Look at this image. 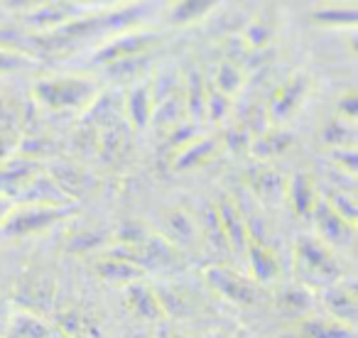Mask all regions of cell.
Masks as SVG:
<instances>
[{
  "label": "cell",
  "instance_id": "29",
  "mask_svg": "<svg viewBox=\"0 0 358 338\" xmlns=\"http://www.w3.org/2000/svg\"><path fill=\"white\" fill-rule=\"evenodd\" d=\"M358 115V98L356 94H346L338 101V120H346V123H356Z\"/></svg>",
  "mask_w": 358,
  "mask_h": 338
},
{
  "label": "cell",
  "instance_id": "25",
  "mask_svg": "<svg viewBox=\"0 0 358 338\" xmlns=\"http://www.w3.org/2000/svg\"><path fill=\"white\" fill-rule=\"evenodd\" d=\"M324 142L331 147H353L356 142V128L346 120H331L324 130Z\"/></svg>",
  "mask_w": 358,
  "mask_h": 338
},
{
  "label": "cell",
  "instance_id": "15",
  "mask_svg": "<svg viewBox=\"0 0 358 338\" xmlns=\"http://www.w3.org/2000/svg\"><path fill=\"white\" fill-rule=\"evenodd\" d=\"M94 270L99 272L101 279L113 282V284H123V287L130 282L143 279V274H145L138 265H133L130 260L120 258V255L110 253V250H103V253H101V258L94 263Z\"/></svg>",
  "mask_w": 358,
  "mask_h": 338
},
{
  "label": "cell",
  "instance_id": "6",
  "mask_svg": "<svg viewBox=\"0 0 358 338\" xmlns=\"http://www.w3.org/2000/svg\"><path fill=\"white\" fill-rule=\"evenodd\" d=\"M159 238L167 240L179 253H194V250L201 248L199 223H196V219H192V216L182 209H172L164 214Z\"/></svg>",
  "mask_w": 358,
  "mask_h": 338
},
{
  "label": "cell",
  "instance_id": "19",
  "mask_svg": "<svg viewBox=\"0 0 358 338\" xmlns=\"http://www.w3.org/2000/svg\"><path fill=\"white\" fill-rule=\"evenodd\" d=\"M219 149V140L216 138H194L187 145L177 149V157H174V167L177 169H192L199 167V164L209 162L211 157Z\"/></svg>",
  "mask_w": 358,
  "mask_h": 338
},
{
  "label": "cell",
  "instance_id": "14",
  "mask_svg": "<svg viewBox=\"0 0 358 338\" xmlns=\"http://www.w3.org/2000/svg\"><path fill=\"white\" fill-rule=\"evenodd\" d=\"M245 263H248L250 277L258 284H270L280 277V263L275 253L263 243V240L250 238L248 248H245Z\"/></svg>",
  "mask_w": 358,
  "mask_h": 338
},
{
  "label": "cell",
  "instance_id": "16",
  "mask_svg": "<svg viewBox=\"0 0 358 338\" xmlns=\"http://www.w3.org/2000/svg\"><path fill=\"white\" fill-rule=\"evenodd\" d=\"M285 201H289V206H292L297 216H312L314 206H317V201H319V189L312 177L299 172L292 179H287Z\"/></svg>",
  "mask_w": 358,
  "mask_h": 338
},
{
  "label": "cell",
  "instance_id": "23",
  "mask_svg": "<svg viewBox=\"0 0 358 338\" xmlns=\"http://www.w3.org/2000/svg\"><path fill=\"white\" fill-rule=\"evenodd\" d=\"M289 145H292V135L287 130H268V133H260L258 138L250 142V152L260 159L278 157V154L287 152Z\"/></svg>",
  "mask_w": 358,
  "mask_h": 338
},
{
  "label": "cell",
  "instance_id": "20",
  "mask_svg": "<svg viewBox=\"0 0 358 338\" xmlns=\"http://www.w3.org/2000/svg\"><path fill=\"white\" fill-rule=\"evenodd\" d=\"M17 297L25 304V311L40 314L45 309L52 307V299H55V284L47 277H35L27 279L22 287H17Z\"/></svg>",
  "mask_w": 358,
  "mask_h": 338
},
{
  "label": "cell",
  "instance_id": "17",
  "mask_svg": "<svg viewBox=\"0 0 358 338\" xmlns=\"http://www.w3.org/2000/svg\"><path fill=\"white\" fill-rule=\"evenodd\" d=\"M250 186H253V194L258 196L263 204L278 206L285 201V186H287V179L280 175L278 169L258 167L255 169L253 179H250Z\"/></svg>",
  "mask_w": 358,
  "mask_h": 338
},
{
  "label": "cell",
  "instance_id": "11",
  "mask_svg": "<svg viewBox=\"0 0 358 338\" xmlns=\"http://www.w3.org/2000/svg\"><path fill=\"white\" fill-rule=\"evenodd\" d=\"M307 79L304 76H294V79H289L285 86H280L278 94H275V98L270 101L268 105V115L273 123H282V120H287L289 115L294 113V110L302 105L304 96H307Z\"/></svg>",
  "mask_w": 358,
  "mask_h": 338
},
{
  "label": "cell",
  "instance_id": "13",
  "mask_svg": "<svg viewBox=\"0 0 358 338\" xmlns=\"http://www.w3.org/2000/svg\"><path fill=\"white\" fill-rule=\"evenodd\" d=\"M123 115L128 120V125L133 130H143L150 125L152 120V110H155V96H152V89L150 86H133V89L125 94V101H123Z\"/></svg>",
  "mask_w": 358,
  "mask_h": 338
},
{
  "label": "cell",
  "instance_id": "12",
  "mask_svg": "<svg viewBox=\"0 0 358 338\" xmlns=\"http://www.w3.org/2000/svg\"><path fill=\"white\" fill-rule=\"evenodd\" d=\"M125 304L130 307V311H135V316L145 318V321H159V318H164V309L157 297V289L143 284V279L125 284Z\"/></svg>",
  "mask_w": 358,
  "mask_h": 338
},
{
  "label": "cell",
  "instance_id": "24",
  "mask_svg": "<svg viewBox=\"0 0 358 338\" xmlns=\"http://www.w3.org/2000/svg\"><path fill=\"white\" fill-rule=\"evenodd\" d=\"M185 108L194 120H199L206 115V89L201 86V79L196 74H192L189 81H187Z\"/></svg>",
  "mask_w": 358,
  "mask_h": 338
},
{
  "label": "cell",
  "instance_id": "5",
  "mask_svg": "<svg viewBox=\"0 0 358 338\" xmlns=\"http://www.w3.org/2000/svg\"><path fill=\"white\" fill-rule=\"evenodd\" d=\"M314 228H317V238L329 248H348L356 238V223L343 219L338 211H334L327 201L319 196L317 206L312 211Z\"/></svg>",
  "mask_w": 358,
  "mask_h": 338
},
{
  "label": "cell",
  "instance_id": "32",
  "mask_svg": "<svg viewBox=\"0 0 358 338\" xmlns=\"http://www.w3.org/2000/svg\"><path fill=\"white\" fill-rule=\"evenodd\" d=\"M8 3H10V8H20V10L32 13L35 8H40L42 3H47V0H8Z\"/></svg>",
  "mask_w": 358,
  "mask_h": 338
},
{
  "label": "cell",
  "instance_id": "2",
  "mask_svg": "<svg viewBox=\"0 0 358 338\" xmlns=\"http://www.w3.org/2000/svg\"><path fill=\"white\" fill-rule=\"evenodd\" d=\"M294 274L297 282L307 289H324L343 277L341 265L329 245L317 235H302L294 243Z\"/></svg>",
  "mask_w": 358,
  "mask_h": 338
},
{
  "label": "cell",
  "instance_id": "26",
  "mask_svg": "<svg viewBox=\"0 0 358 338\" xmlns=\"http://www.w3.org/2000/svg\"><path fill=\"white\" fill-rule=\"evenodd\" d=\"M30 66V57L25 52L15 50V47L0 45V76L17 74V71Z\"/></svg>",
  "mask_w": 358,
  "mask_h": 338
},
{
  "label": "cell",
  "instance_id": "27",
  "mask_svg": "<svg viewBox=\"0 0 358 338\" xmlns=\"http://www.w3.org/2000/svg\"><path fill=\"white\" fill-rule=\"evenodd\" d=\"M243 86V74L236 64H224L219 69V76H216V91H221L224 96H234L236 91Z\"/></svg>",
  "mask_w": 358,
  "mask_h": 338
},
{
  "label": "cell",
  "instance_id": "22",
  "mask_svg": "<svg viewBox=\"0 0 358 338\" xmlns=\"http://www.w3.org/2000/svg\"><path fill=\"white\" fill-rule=\"evenodd\" d=\"M221 0H177L169 10V22L172 25H194V22L204 20Z\"/></svg>",
  "mask_w": 358,
  "mask_h": 338
},
{
  "label": "cell",
  "instance_id": "3",
  "mask_svg": "<svg viewBox=\"0 0 358 338\" xmlns=\"http://www.w3.org/2000/svg\"><path fill=\"white\" fill-rule=\"evenodd\" d=\"M71 214V206H47V204H15L6 219L0 235L6 238H30L55 228L59 221Z\"/></svg>",
  "mask_w": 358,
  "mask_h": 338
},
{
  "label": "cell",
  "instance_id": "30",
  "mask_svg": "<svg viewBox=\"0 0 358 338\" xmlns=\"http://www.w3.org/2000/svg\"><path fill=\"white\" fill-rule=\"evenodd\" d=\"M17 149H20V140H17L15 135L0 133V164L6 162L8 157H13Z\"/></svg>",
  "mask_w": 358,
  "mask_h": 338
},
{
  "label": "cell",
  "instance_id": "34",
  "mask_svg": "<svg viewBox=\"0 0 358 338\" xmlns=\"http://www.w3.org/2000/svg\"><path fill=\"white\" fill-rule=\"evenodd\" d=\"M8 321H10V311H8V302L0 299V333L8 328Z\"/></svg>",
  "mask_w": 358,
  "mask_h": 338
},
{
  "label": "cell",
  "instance_id": "1",
  "mask_svg": "<svg viewBox=\"0 0 358 338\" xmlns=\"http://www.w3.org/2000/svg\"><path fill=\"white\" fill-rule=\"evenodd\" d=\"M101 96L99 81L79 74H55L37 79L32 98L52 113H86Z\"/></svg>",
  "mask_w": 358,
  "mask_h": 338
},
{
  "label": "cell",
  "instance_id": "9",
  "mask_svg": "<svg viewBox=\"0 0 358 338\" xmlns=\"http://www.w3.org/2000/svg\"><path fill=\"white\" fill-rule=\"evenodd\" d=\"M157 42V37L150 32H123L115 40H110L106 47H101L96 61H106V64H115V61L135 59V57L145 54L150 47Z\"/></svg>",
  "mask_w": 358,
  "mask_h": 338
},
{
  "label": "cell",
  "instance_id": "31",
  "mask_svg": "<svg viewBox=\"0 0 358 338\" xmlns=\"http://www.w3.org/2000/svg\"><path fill=\"white\" fill-rule=\"evenodd\" d=\"M13 206H15V201L10 199V196L0 194V228H3V223H6V219L10 216Z\"/></svg>",
  "mask_w": 358,
  "mask_h": 338
},
{
  "label": "cell",
  "instance_id": "10",
  "mask_svg": "<svg viewBox=\"0 0 358 338\" xmlns=\"http://www.w3.org/2000/svg\"><path fill=\"white\" fill-rule=\"evenodd\" d=\"M219 211V221H221V230H224L226 245H229V253L234 255H245V248L250 243V233H248V221L241 214V209L234 201L224 199L221 204H216Z\"/></svg>",
  "mask_w": 358,
  "mask_h": 338
},
{
  "label": "cell",
  "instance_id": "8",
  "mask_svg": "<svg viewBox=\"0 0 358 338\" xmlns=\"http://www.w3.org/2000/svg\"><path fill=\"white\" fill-rule=\"evenodd\" d=\"M42 169L45 167L40 164V159L20 154V149H17L13 157H8L6 162L0 164V194L17 201V196L25 191V186L40 175Z\"/></svg>",
  "mask_w": 358,
  "mask_h": 338
},
{
  "label": "cell",
  "instance_id": "21",
  "mask_svg": "<svg viewBox=\"0 0 358 338\" xmlns=\"http://www.w3.org/2000/svg\"><path fill=\"white\" fill-rule=\"evenodd\" d=\"M278 307L285 314H294V316H309L312 309L317 307V297H314L312 289H307L304 284H287V287L280 289L278 294Z\"/></svg>",
  "mask_w": 358,
  "mask_h": 338
},
{
  "label": "cell",
  "instance_id": "28",
  "mask_svg": "<svg viewBox=\"0 0 358 338\" xmlns=\"http://www.w3.org/2000/svg\"><path fill=\"white\" fill-rule=\"evenodd\" d=\"M229 96H224L221 91L211 89L206 91V115H209L211 120H221L226 118V113H229Z\"/></svg>",
  "mask_w": 358,
  "mask_h": 338
},
{
  "label": "cell",
  "instance_id": "4",
  "mask_svg": "<svg viewBox=\"0 0 358 338\" xmlns=\"http://www.w3.org/2000/svg\"><path fill=\"white\" fill-rule=\"evenodd\" d=\"M204 279L216 294L229 299L238 307H250L263 299V284L255 282L250 274H241L238 270H231L226 265H211L204 270Z\"/></svg>",
  "mask_w": 358,
  "mask_h": 338
},
{
  "label": "cell",
  "instance_id": "33",
  "mask_svg": "<svg viewBox=\"0 0 358 338\" xmlns=\"http://www.w3.org/2000/svg\"><path fill=\"white\" fill-rule=\"evenodd\" d=\"M74 3H79L81 8L84 6H113V8H123V6H115V3H128V0H74Z\"/></svg>",
  "mask_w": 358,
  "mask_h": 338
},
{
  "label": "cell",
  "instance_id": "18",
  "mask_svg": "<svg viewBox=\"0 0 358 338\" xmlns=\"http://www.w3.org/2000/svg\"><path fill=\"white\" fill-rule=\"evenodd\" d=\"M299 336L302 338H356V328L336 321L331 316H309L299 323Z\"/></svg>",
  "mask_w": 358,
  "mask_h": 338
},
{
  "label": "cell",
  "instance_id": "7",
  "mask_svg": "<svg viewBox=\"0 0 358 338\" xmlns=\"http://www.w3.org/2000/svg\"><path fill=\"white\" fill-rule=\"evenodd\" d=\"M319 304L324 307L327 316L336 318V321L346 323V326L356 328L358 323V297H356V284L346 282V279H338V282L329 284L322 289V297Z\"/></svg>",
  "mask_w": 358,
  "mask_h": 338
}]
</instances>
